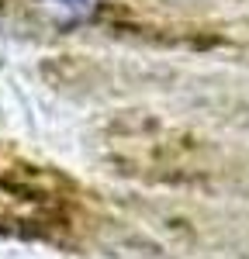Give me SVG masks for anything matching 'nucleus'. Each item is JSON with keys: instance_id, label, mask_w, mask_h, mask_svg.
I'll list each match as a JSON object with an SVG mask.
<instances>
[{"instance_id": "obj_1", "label": "nucleus", "mask_w": 249, "mask_h": 259, "mask_svg": "<svg viewBox=\"0 0 249 259\" xmlns=\"http://www.w3.org/2000/svg\"><path fill=\"white\" fill-rule=\"evenodd\" d=\"M42 7L52 14L56 24H80L97 14L101 0H42Z\"/></svg>"}]
</instances>
